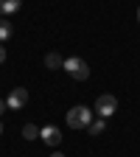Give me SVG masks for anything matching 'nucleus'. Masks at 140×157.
I'll list each match as a JSON object with an SVG mask.
<instances>
[{"mask_svg":"<svg viewBox=\"0 0 140 157\" xmlns=\"http://www.w3.org/2000/svg\"><path fill=\"white\" fill-rule=\"evenodd\" d=\"M90 124H93V109L90 107H84V104L70 107V112H67V126L70 129H87Z\"/></svg>","mask_w":140,"mask_h":157,"instance_id":"1","label":"nucleus"},{"mask_svg":"<svg viewBox=\"0 0 140 157\" xmlns=\"http://www.w3.org/2000/svg\"><path fill=\"white\" fill-rule=\"evenodd\" d=\"M39 137H42L48 146H59V143H62V132H59L56 126H45V129H39Z\"/></svg>","mask_w":140,"mask_h":157,"instance_id":"5","label":"nucleus"},{"mask_svg":"<svg viewBox=\"0 0 140 157\" xmlns=\"http://www.w3.org/2000/svg\"><path fill=\"white\" fill-rule=\"evenodd\" d=\"M51 157H65V154H62V151H53V154H51Z\"/></svg>","mask_w":140,"mask_h":157,"instance_id":"13","label":"nucleus"},{"mask_svg":"<svg viewBox=\"0 0 140 157\" xmlns=\"http://www.w3.org/2000/svg\"><path fill=\"white\" fill-rule=\"evenodd\" d=\"M6 62V45H0V65Z\"/></svg>","mask_w":140,"mask_h":157,"instance_id":"11","label":"nucleus"},{"mask_svg":"<svg viewBox=\"0 0 140 157\" xmlns=\"http://www.w3.org/2000/svg\"><path fill=\"white\" fill-rule=\"evenodd\" d=\"M104 129H107V121H104V118H98V121H93V124L87 126V132H90L93 137H95V135H101Z\"/></svg>","mask_w":140,"mask_h":157,"instance_id":"8","label":"nucleus"},{"mask_svg":"<svg viewBox=\"0 0 140 157\" xmlns=\"http://www.w3.org/2000/svg\"><path fill=\"white\" fill-rule=\"evenodd\" d=\"M62 70H67L76 82H87L90 78V67H87V62L84 59H78V56H70V59H65V67Z\"/></svg>","mask_w":140,"mask_h":157,"instance_id":"3","label":"nucleus"},{"mask_svg":"<svg viewBox=\"0 0 140 157\" xmlns=\"http://www.w3.org/2000/svg\"><path fill=\"white\" fill-rule=\"evenodd\" d=\"M6 104H9V109H23L25 104H28V90L25 87H14L11 93H9V98H6Z\"/></svg>","mask_w":140,"mask_h":157,"instance_id":"4","label":"nucleus"},{"mask_svg":"<svg viewBox=\"0 0 140 157\" xmlns=\"http://www.w3.org/2000/svg\"><path fill=\"white\" fill-rule=\"evenodd\" d=\"M23 137H25V140H34V137H39V129L34 124H25L23 126Z\"/></svg>","mask_w":140,"mask_h":157,"instance_id":"9","label":"nucleus"},{"mask_svg":"<svg viewBox=\"0 0 140 157\" xmlns=\"http://www.w3.org/2000/svg\"><path fill=\"white\" fill-rule=\"evenodd\" d=\"M0 135H3V124H0Z\"/></svg>","mask_w":140,"mask_h":157,"instance_id":"14","label":"nucleus"},{"mask_svg":"<svg viewBox=\"0 0 140 157\" xmlns=\"http://www.w3.org/2000/svg\"><path fill=\"white\" fill-rule=\"evenodd\" d=\"M115 112H118V98H115V95L101 93V95L95 98V115H98V118H104V121H107V118H112Z\"/></svg>","mask_w":140,"mask_h":157,"instance_id":"2","label":"nucleus"},{"mask_svg":"<svg viewBox=\"0 0 140 157\" xmlns=\"http://www.w3.org/2000/svg\"><path fill=\"white\" fill-rule=\"evenodd\" d=\"M9 36H11V23H6V20H0V42H6Z\"/></svg>","mask_w":140,"mask_h":157,"instance_id":"10","label":"nucleus"},{"mask_svg":"<svg viewBox=\"0 0 140 157\" xmlns=\"http://www.w3.org/2000/svg\"><path fill=\"white\" fill-rule=\"evenodd\" d=\"M6 109H9V104H6V101H3V98H0V115H3V112H6Z\"/></svg>","mask_w":140,"mask_h":157,"instance_id":"12","label":"nucleus"},{"mask_svg":"<svg viewBox=\"0 0 140 157\" xmlns=\"http://www.w3.org/2000/svg\"><path fill=\"white\" fill-rule=\"evenodd\" d=\"M137 20H140V9H137Z\"/></svg>","mask_w":140,"mask_h":157,"instance_id":"15","label":"nucleus"},{"mask_svg":"<svg viewBox=\"0 0 140 157\" xmlns=\"http://www.w3.org/2000/svg\"><path fill=\"white\" fill-rule=\"evenodd\" d=\"M45 67L48 70H62L65 67V59L59 56L56 51H51V53H45Z\"/></svg>","mask_w":140,"mask_h":157,"instance_id":"6","label":"nucleus"},{"mask_svg":"<svg viewBox=\"0 0 140 157\" xmlns=\"http://www.w3.org/2000/svg\"><path fill=\"white\" fill-rule=\"evenodd\" d=\"M20 6H23V0H0V14H14L20 11Z\"/></svg>","mask_w":140,"mask_h":157,"instance_id":"7","label":"nucleus"}]
</instances>
